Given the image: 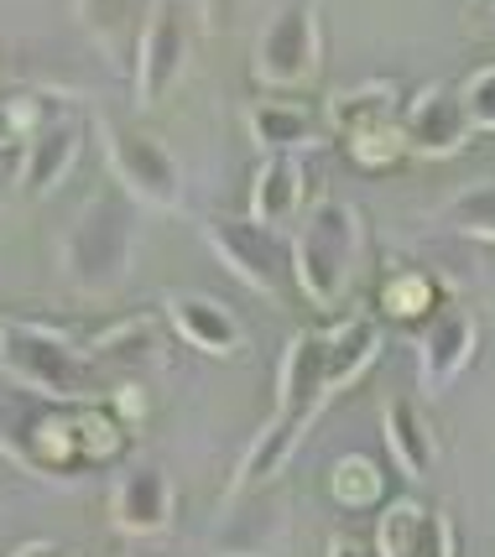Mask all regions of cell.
I'll list each match as a JSON object with an SVG mask.
<instances>
[{"instance_id": "obj_18", "label": "cell", "mask_w": 495, "mask_h": 557, "mask_svg": "<svg viewBox=\"0 0 495 557\" xmlns=\"http://www.w3.org/2000/svg\"><path fill=\"white\" fill-rule=\"evenodd\" d=\"M302 198H308L302 162H297V157H267V162L256 168V177H250V214L246 219H256V224L276 230V224L297 219Z\"/></svg>"}, {"instance_id": "obj_1", "label": "cell", "mask_w": 495, "mask_h": 557, "mask_svg": "<svg viewBox=\"0 0 495 557\" xmlns=\"http://www.w3.org/2000/svg\"><path fill=\"white\" fill-rule=\"evenodd\" d=\"M386 349V329L366 313H349L329 329H302L276 364V407L267 417V428L256 433V443L246 448V459L230 480V495L261 490L267 480L282 474V463L302 448V437L313 433V422L323 417V407L349 391Z\"/></svg>"}, {"instance_id": "obj_23", "label": "cell", "mask_w": 495, "mask_h": 557, "mask_svg": "<svg viewBox=\"0 0 495 557\" xmlns=\"http://www.w3.org/2000/svg\"><path fill=\"white\" fill-rule=\"evenodd\" d=\"M448 230L465 235V240H480V245L495 240V183L491 177H480L465 194L448 198Z\"/></svg>"}, {"instance_id": "obj_13", "label": "cell", "mask_w": 495, "mask_h": 557, "mask_svg": "<svg viewBox=\"0 0 495 557\" xmlns=\"http://www.w3.org/2000/svg\"><path fill=\"white\" fill-rule=\"evenodd\" d=\"M287 506L267 500V495H250L224 506V521L209 536V557H287Z\"/></svg>"}, {"instance_id": "obj_7", "label": "cell", "mask_w": 495, "mask_h": 557, "mask_svg": "<svg viewBox=\"0 0 495 557\" xmlns=\"http://www.w3.org/2000/svg\"><path fill=\"white\" fill-rule=\"evenodd\" d=\"M323 69V16L319 5H276L261 37H256V52H250V73L256 84L267 89H302L313 84Z\"/></svg>"}, {"instance_id": "obj_9", "label": "cell", "mask_w": 495, "mask_h": 557, "mask_svg": "<svg viewBox=\"0 0 495 557\" xmlns=\"http://www.w3.org/2000/svg\"><path fill=\"white\" fill-rule=\"evenodd\" d=\"M198 230H203L209 250H214L246 287H256L267 302H282V292H287L293 276H287V245L276 240V230L256 224V219H235V214L203 219Z\"/></svg>"}, {"instance_id": "obj_27", "label": "cell", "mask_w": 495, "mask_h": 557, "mask_svg": "<svg viewBox=\"0 0 495 557\" xmlns=\"http://www.w3.org/2000/svg\"><path fill=\"white\" fill-rule=\"evenodd\" d=\"M11 557H78V547L74 542H63V536H26Z\"/></svg>"}, {"instance_id": "obj_8", "label": "cell", "mask_w": 495, "mask_h": 557, "mask_svg": "<svg viewBox=\"0 0 495 557\" xmlns=\"http://www.w3.org/2000/svg\"><path fill=\"white\" fill-rule=\"evenodd\" d=\"M194 63V32L177 5H147L141 11V32H136V58H131V84H136V104L157 110L162 99L183 84V73Z\"/></svg>"}, {"instance_id": "obj_11", "label": "cell", "mask_w": 495, "mask_h": 557, "mask_svg": "<svg viewBox=\"0 0 495 557\" xmlns=\"http://www.w3.org/2000/svg\"><path fill=\"white\" fill-rule=\"evenodd\" d=\"M177 521V485L162 463H125L110 485V527L121 536H168Z\"/></svg>"}, {"instance_id": "obj_2", "label": "cell", "mask_w": 495, "mask_h": 557, "mask_svg": "<svg viewBox=\"0 0 495 557\" xmlns=\"http://www.w3.org/2000/svg\"><path fill=\"white\" fill-rule=\"evenodd\" d=\"M125 437L131 433L121 417L95 401H42L0 386V448L42 480L69 485L99 463L121 459Z\"/></svg>"}, {"instance_id": "obj_6", "label": "cell", "mask_w": 495, "mask_h": 557, "mask_svg": "<svg viewBox=\"0 0 495 557\" xmlns=\"http://www.w3.org/2000/svg\"><path fill=\"white\" fill-rule=\"evenodd\" d=\"M99 141H104V162L115 172L121 194L131 203H141L151 214H177L188 183H183V162L162 136L136 131V125H99Z\"/></svg>"}, {"instance_id": "obj_17", "label": "cell", "mask_w": 495, "mask_h": 557, "mask_svg": "<svg viewBox=\"0 0 495 557\" xmlns=\"http://www.w3.org/2000/svg\"><path fill=\"white\" fill-rule=\"evenodd\" d=\"M381 433H386V454L396 459L401 474H433V463H438V437L428 428V417L412 396H386V407H381Z\"/></svg>"}, {"instance_id": "obj_12", "label": "cell", "mask_w": 495, "mask_h": 557, "mask_svg": "<svg viewBox=\"0 0 495 557\" xmlns=\"http://www.w3.org/2000/svg\"><path fill=\"white\" fill-rule=\"evenodd\" d=\"M401 131V151L407 157H422V162H444V157H459L465 141H470V125H465V110H459V89L438 78V84H422L407 115L396 121Z\"/></svg>"}, {"instance_id": "obj_28", "label": "cell", "mask_w": 495, "mask_h": 557, "mask_svg": "<svg viewBox=\"0 0 495 557\" xmlns=\"http://www.w3.org/2000/svg\"><path fill=\"white\" fill-rule=\"evenodd\" d=\"M323 557H375V553L366 547V542H355V536H329Z\"/></svg>"}, {"instance_id": "obj_10", "label": "cell", "mask_w": 495, "mask_h": 557, "mask_svg": "<svg viewBox=\"0 0 495 557\" xmlns=\"http://www.w3.org/2000/svg\"><path fill=\"white\" fill-rule=\"evenodd\" d=\"M418 381L422 396H444L454 391V381L470 370L474 349H480V313L470 302H438L433 313L418 323Z\"/></svg>"}, {"instance_id": "obj_5", "label": "cell", "mask_w": 495, "mask_h": 557, "mask_svg": "<svg viewBox=\"0 0 495 557\" xmlns=\"http://www.w3.org/2000/svg\"><path fill=\"white\" fill-rule=\"evenodd\" d=\"M95 349L74 344L58 329L5 323L0 329V381L42 401H89L95 396Z\"/></svg>"}, {"instance_id": "obj_3", "label": "cell", "mask_w": 495, "mask_h": 557, "mask_svg": "<svg viewBox=\"0 0 495 557\" xmlns=\"http://www.w3.org/2000/svg\"><path fill=\"white\" fill-rule=\"evenodd\" d=\"M360 250H366L360 209L345 203V198H323L313 209H302V219H297V235L287 245V276L313 308L334 313L345 302L349 282H355Z\"/></svg>"}, {"instance_id": "obj_25", "label": "cell", "mask_w": 495, "mask_h": 557, "mask_svg": "<svg viewBox=\"0 0 495 557\" xmlns=\"http://www.w3.org/2000/svg\"><path fill=\"white\" fill-rule=\"evenodd\" d=\"M78 22L99 37V52H104L115 69H125L115 37H121V32H125V37H136V32H141V16H136V11H125V5H78Z\"/></svg>"}, {"instance_id": "obj_24", "label": "cell", "mask_w": 495, "mask_h": 557, "mask_svg": "<svg viewBox=\"0 0 495 557\" xmlns=\"http://www.w3.org/2000/svg\"><path fill=\"white\" fill-rule=\"evenodd\" d=\"M345 157L355 162L360 172H381V168H396L407 151H401V131H396V121L386 125H371V131H355V136H345Z\"/></svg>"}, {"instance_id": "obj_22", "label": "cell", "mask_w": 495, "mask_h": 557, "mask_svg": "<svg viewBox=\"0 0 495 557\" xmlns=\"http://www.w3.org/2000/svg\"><path fill=\"white\" fill-rule=\"evenodd\" d=\"M329 495L345 510H371L386 500V474L371 454H345V459L329 469Z\"/></svg>"}, {"instance_id": "obj_26", "label": "cell", "mask_w": 495, "mask_h": 557, "mask_svg": "<svg viewBox=\"0 0 495 557\" xmlns=\"http://www.w3.org/2000/svg\"><path fill=\"white\" fill-rule=\"evenodd\" d=\"M459 89V110H465V125L474 131H491L495 125V63H480V69L465 78V84H454Z\"/></svg>"}, {"instance_id": "obj_20", "label": "cell", "mask_w": 495, "mask_h": 557, "mask_svg": "<svg viewBox=\"0 0 495 557\" xmlns=\"http://www.w3.org/2000/svg\"><path fill=\"white\" fill-rule=\"evenodd\" d=\"M396 104H401V95H396L392 78H360V84H349V89H339V95L329 99V125L345 141L355 131L396 121Z\"/></svg>"}, {"instance_id": "obj_29", "label": "cell", "mask_w": 495, "mask_h": 557, "mask_svg": "<svg viewBox=\"0 0 495 557\" xmlns=\"http://www.w3.org/2000/svg\"><path fill=\"white\" fill-rule=\"evenodd\" d=\"M16 141V125H11V110L0 104V146H11Z\"/></svg>"}, {"instance_id": "obj_19", "label": "cell", "mask_w": 495, "mask_h": 557, "mask_svg": "<svg viewBox=\"0 0 495 557\" xmlns=\"http://www.w3.org/2000/svg\"><path fill=\"white\" fill-rule=\"evenodd\" d=\"M246 131H250V141L261 146L267 157H297L302 146L319 141L313 115H308L302 104H287V99H261V104H250Z\"/></svg>"}, {"instance_id": "obj_14", "label": "cell", "mask_w": 495, "mask_h": 557, "mask_svg": "<svg viewBox=\"0 0 495 557\" xmlns=\"http://www.w3.org/2000/svg\"><path fill=\"white\" fill-rule=\"evenodd\" d=\"M371 553L375 557H459V542H454V527H448L444 510L401 495V500H392L381 510Z\"/></svg>"}, {"instance_id": "obj_15", "label": "cell", "mask_w": 495, "mask_h": 557, "mask_svg": "<svg viewBox=\"0 0 495 557\" xmlns=\"http://www.w3.org/2000/svg\"><path fill=\"white\" fill-rule=\"evenodd\" d=\"M78 151H84V131L78 121H42L26 131V146H22V168H16V194L22 198H48L63 188V177L74 172Z\"/></svg>"}, {"instance_id": "obj_21", "label": "cell", "mask_w": 495, "mask_h": 557, "mask_svg": "<svg viewBox=\"0 0 495 557\" xmlns=\"http://www.w3.org/2000/svg\"><path fill=\"white\" fill-rule=\"evenodd\" d=\"M438 308V287L422 267H396L386 282H381V318L386 323H401V329H418L422 318Z\"/></svg>"}, {"instance_id": "obj_4", "label": "cell", "mask_w": 495, "mask_h": 557, "mask_svg": "<svg viewBox=\"0 0 495 557\" xmlns=\"http://www.w3.org/2000/svg\"><path fill=\"white\" fill-rule=\"evenodd\" d=\"M136 240H141L136 203L125 194H115V188L95 194L74 214V224L63 230V240H58L63 282L74 292H89V297L125 287V276L136 267Z\"/></svg>"}, {"instance_id": "obj_16", "label": "cell", "mask_w": 495, "mask_h": 557, "mask_svg": "<svg viewBox=\"0 0 495 557\" xmlns=\"http://www.w3.org/2000/svg\"><path fill=\"white\" fill-rule=\"evenodd\" d=\"M168 323L183 344H194L214 360H230L246 349V329L224 302L203 297V292H168Z\"/></svg>"}]
</instances>
